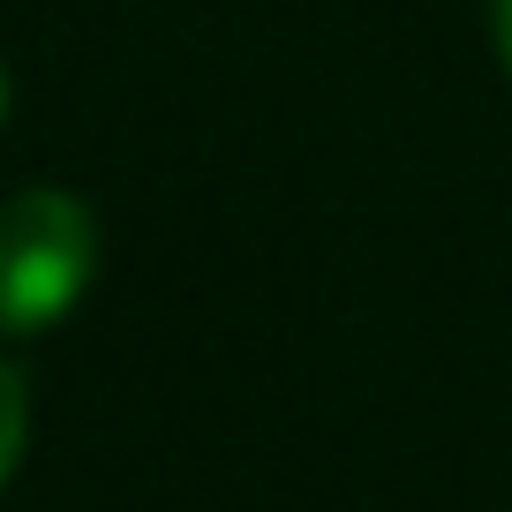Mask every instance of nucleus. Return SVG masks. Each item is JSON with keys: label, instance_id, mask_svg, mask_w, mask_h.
Listing matches in <instances>:
<instances>
[{"label": "nucleus", "instance_id": "obj_1", "mask_svg": "<svg viewBox=\"0 0 512 512\" xmlns=\"http://www.w3.org/2000/svg\"><path fill=\"white\" fill-rule=\"evenodd\" d=\"M98 219L68 189H23L0 204V332H53L91 294Z\"/></svg>", "mask_w": 512, "mask_h": 512}, {"label": "nucleus", "instance_id": "obj_3", "mask_svg": "<svg viewBox=\"0 0 512 512\" xmlns=\"http://www.w3.org/2000/svg\"><path fill=\"white\" fill-rule=\"evenodd\" d=\"M490 31H497V61L512 76V0H490Z\"/></svg>", "mask_w": 512, "mask_h": 512}, {"label": "nucleus", "instance_id": "obj_4", "mask_svg": "<svg viewBox=\"0 0 512 512\" xmlns=\"http://www.w3.org/2000/svg\"><path fill=\"white\" fill-rule=\"evenodd\" d=\"M0 121H8V68H0Z\"/></svg>", "mask_w": 512, "mask_h": 512}, {"label": "nucleus", "instance_id": "obj_2", "mask_svg": "<svg viewBox=\"0 0 512 512\" xmlns=\"http://www.w3.org/2000/svg\"><path fill=\"white\" fill-rule=\"evenodd\" d=\"M23 437H31V392H23L16 362H0V490L23 467Z\"/></svg>", "mask_w": 512, "mask_h": 512}]
</instances>
